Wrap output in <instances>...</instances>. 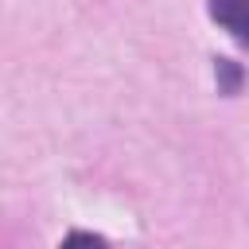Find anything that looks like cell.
<instances>
[{"label": "cell", "mask_w": 249, "mask_h": 249, "mask_svg": "<svg viewBox=\"0 0 249 249\" xmlns=\"http://www.w3.org/2000/svg\"><path fill=\"white\" fill-rule=\"evenodd\" d=\"M206 8L222 31H230L241 47H249V0H206Z\"/></svg>", "instance_id": "cell-1"}, {"label": "cell", "mask_w": 249, "mask_h": 249, "mask_svg": "<svg viewBox=\"0 0 249 249\" xmlns=\"http://www.w3.org/2000/svg\"><path fill=\"white\" fill-rule=\"evenodd\" d=\"M214 78H218V89H222V93H237L245 74H241V66H237L233 58H218V62H214Z\"/></svg>", "instance_id": "cell-2"}, {"label": "cell", "mask_w": 249, "mask_h": 249, "mask_svg": "<svg viewBox=\"0 0 249 249\" xmlns=\"http://www.w3.org/2000/svg\"><path fill=\"white\" fill-rule=\"evenodd\" d=\"M58 249H105V237L86 233V230H74V233H66V237H62V245H58Z\"/></svg>", "instance_id": "cell-3"}]
</instances>
